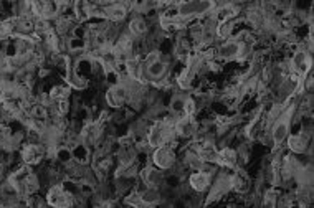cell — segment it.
<instances>
[{
	"label": "cell",
	"mask_w": 314,
	"mask_h": 208,
	"mask_svg": "<svg viewBox=\"0 0 314 208\" xmlns=\"http://www.w3.org/2000/svg\"><path fill=\"white\" fill-rule=\"evenodd\" d=\"M139 195L141 202H142V207L144 208H152L159 205V202H161V193H159V189H148L146 187V190H142V192H137Z\"/></svg>",
	"instance_id": "obj_13"
},
{
	"label": "cell",
	"mask_w": 314,
	"mask_h": 208,
	"mask_svg": "<svg viewBox=\"0 0 314 208\" xmlns=\"http://www.w3.org/2000/svg\"><path fill=\"white\" fill-rule=\"evenodd\" d=\"M288 147L296 154H303L308 147V139L304 134H293L288 136Z\"/></svg>",
	"instance_id": "obj_14"
},
{
	"label": "cell",
	"mask_w": 314,
	"mask_h": 208,
	"mask_svg": "<svg viewBox=\"0 0 314 208\" xmlns=\"http://www.w3.org/2000/svg\"><path fill=\"white\" fill-rule=\"evenodd\" d=\"M175 131H177V134L182 136V137H190L195 132V126H194V122H192V121L185 116V118L181 119L177 124H175Z\"/></svg>",
	"instance_id": "obj_17"
},
{
	"label": "cell",
	"mask_w": 314,
	"mask_h": 208,
	"mask_svg": "<svg viewBox=\"0 0 314 208\" xmlns=\"http://www.w3.org/2000/svg\"><path fill=\"white\" fill-rule=\"evenodd\" d=\"M166 139H167V136H166V127L162 126V124H154V126L149 129L148 142H149L150 147H154V149L161 147V145H164Z\"/></svg>",
	"instance_id": "obj_11"
},
{
	"label": "cell",
	"mask_w": 314,
	"mask_h": 208,
	"mask_svg": "<svg viewBox=\"0 0 314 208\" xmlns=\"http://www.w3.org/2000/svg\"><path fill=\"white\" fill-rule=\"evenodd\" d=\"M290 208H306L303 205V203H299V202H295V203H291Z\"/></svg>",
	"instance_id": "obj_29"
},
{
	"label": "cell",
	"mask_w": 314,
	"mask_h": 208,
	"mask_svg": "<svg viewBox=\"0 0 314 208\" xmlns=\"http://www.w3.org/2000/svg\"><path fill=\"white\" fill-rule=\"evenodd\" d=\"M232 185H233V189L238 190V192H246V190H248V178H246L241 172H237L235 175L232 177Z\"/></svg>",
	"instance_id": "obj_20"
},
{
	"label": "cell",
	"mask_w": 314,
	"mask_h": 208,
	"mask_svg": "<svg viewBox=\"0 0 314 208\" xmlns=\"http://www.w3.org/2000/svg\"><path fill=\"white\" fill-rule=\"evenodd\" d=\"M126 15H128V8L119 3H112L108 8H104V17H108L112 22H121L126 18Z\"/></svg>",
	"instance_id": "obj_15"
},
{
	"label": "cell",
	"mask_w": 314,
	"mask_h": 208,
	"mask_svg": "<svg viewBox=\"0 0 314 208\" xmlns=\"http://www.w3.org/2000/svg\"><path fill=\"white\" fill-rule=\"evenodd\" d=\"M56 104H58V112H60V114H66V112H68V109H70V104H68V101H66V99H61V101H56Z\"/></svg>",
	"instance_id": "obj_28"
},
{
	"label": "cell",
	"mask_w": 314,
	"mask_h": 208,
	"mask_svg": "<svg viewBox=\"0 0 314 208\" xmlns=\"http://www.w3.org/2000/svg\"><path fill=\"white\" fill-rule=\"evenodd\" d=\"M217 162L225 167H233L237 164V154L232 149H223V151L217 152Z\"/></svg>",
	"instance_id": "obj_16"
},
{
	"label": "cell",
	"mask_w": 314,
	"mask_h": 208,
	"mask_svg": "<svg viewBox=\"0 0 314 208\" xmlns=\"http://www.w3.org/2000/svg\"><path fill=\"white\" fill-rule=\"evenodd\" d=\"M215 8L213 2H203V0H195V2H185L177 5V17L182 18H190V17H200L205 14H210Z\"/></svg>",
	"instance_id": "obj_1"
},
{
	"label": "cell",
	"mask_w": 314,
	"mask_h": 208,
	"mask_svg": "<svg viewBox=\"0 0 314 208\" xmlns=\"http://www.w3.org/2000/svg\"><path fill=\"white\" fill-rule=\"evenodd\" d=\"M73 202V195L66 192L61 185L52 187L47 195V203L53 208H70Z\"/></svg>",
	"instance_id": "obj_4"
},
{
	"label": "cell",
	"mask_w": 314,
	"mask_h": 208,
	"mask_svg": "<svg viewBox=\"0 0 314 208\" xmlns=\"http://www.w3.org/2000/svg\"><path fill=\"white\" fill-rule=\"evenodd\" d=\"M32 116L35 121H41V122H43V121L47 119V107H45L43 104H37V106H33V109H32Z\"/></svg>",
	"instance_id": "obj_26"
},
{
	"label": "cell",
	"mask_w": 314,
	"mask_h": 208,
	"mask_svg": "<svg viewBox=\"0 0 314 208\" xmlns=\"http://www.w3.org/2000/svg\"><path fill=\"white\" fill-rule=\"evenodd\" d=\"M2 177H3V165L0 164V180H2Z\"/></svg>",
	"instance_id": "obj_30"
},
{
	"label": "cell",
	"mask_w": 314,
	"mask_h": 208,
	"mask_svg": "<svg viewBox=\"0 0 314 208\" xmlns=\"http://www.w3.org/2000/svg\"><path fill=\"white\" fill-rule=\"evenodd\" d=\"M184 104H185V99L175 98L172 101V104H170V107H172L174 112H184Z\"/></svg>",
	"instance_id": "obj_27"
},
{
	"label": "cell",
	"mask_w": 314,
	"mask_h": 208,
	"mask_svg": "<svg viewBox=\"0 0 314 208\" xmlns=\"http://www.w3.org/2000/svg\"><path fill=\"white\" fill-rule=\"evenodd\" d=\"M152 164L159 170H169L175 164V152L169 145H161L154 149L152 152Z\"/></svg>",
	"instance_id": "obj_3"
},
{
	"label": "cell",
	"mask_w": 314,
	"mask_h": 208,
	"mask_svg": "<svg viewBox=\"0 0 314 208\" xmlns=\"http://www.w3.org/2000/svg\"><path fill=\"white\" fill-rule=\"evenodd\" d=\"M43 157V151L35 144H28L22 149V159L27 165H35L38 164Z\"/></svg>",
	"instance_id": "obj_12"
},
{
	"label": "cell",
	"mask_w": 314,
	"mask_h": 208,
	"mask_svg": "<svg viewBox=\"0 0 314 208\" xmlns=\"http://www.w3.org/2000/svg\"><path fill=\"white\" fill-rule=\"evenodd\" d=\"M142 68H144V74L149 78V80L161 81V80H164V78H166L167 69H169V65H167L164 60H161V58H159V60L152 61V63L144 65Z\"/></svg>",
	"instance_id": "obj_6"
},
{
	"label": "cell",
	"mask_w": 314,
	"mask_h": 208,
	"mask_svg": "<svg viewBox=\"0 0 314 208\" xmlns=\"http://www.w3.org/2000/svg\"><path fill=\"white\" fill-rule=\"evenodd\" d=\"M291 116H293V109L284 112L283 116H279L275 121L273 127H271V140L275 142V145H281L283 142H286L288 136H290Z\"/></svg>",
	"instance_id": "obj_2"
},
{
	"label": "cell",
	"mask_w": 314,
	"mask_h": 208,
	"mask_svg": "<svg viewBox=\"0 0 314 208\" xmlns=\"http://www.w3.org/2000/svg\"><path fill=\"white\" fill-rule=\"evenodd\" d=\"M241 52H243V43L238 40H227L217 50L222 60H235L241 55Z\"/></svg>",
	"instance_id": "obj_5"
},
{
	"label": "cell",
	"mask_w": 314,
	"mask_h": 208,
	"mask_svg": "<svg viewBox=\"0 0 314 208\" xmlns=\"http://www.w3.org/2000/svg\"><path fill=\"white\" fill-rule=\"evenodd\" d=\"M126 98H128V89H126V86H123V85L111 86V88L106 91V103H108V106H111V107H119L121 104L126 101Z\"/></svg>",
	"instance_id": "obj_8"
},
{
	"label": "cell",
	"mask_w": 314,
	"mask_h": 208,
	"mask_svg": "<svg viewBox=\"0 0 314 208\" xmlns=\"http://www.w3.org/2000/svg\"><path fill=\"white\" fill-rule=\"evenodd\" d=\"M233 30V23L232 22H219V27H217V36H220V38H225L228 40L230 33Z\"/></svg>",
	"instance_id": "obj_23"
},
{
	"label": "cell",
	"mask_w": 314,
	"mask_h": 208,
	"mask_svg": "<svg viewBox=\"0 0 314 208\" xmlns=\"http://www.w3.org/2000/svg\"><path fill=\"white\" fill-rule=\"evenodd\" d=\"M188 184L195 192H205L210 187V173L203 172V170H197L188 178Z\"/></svg>",
	"instance_id": "obj_10"
},
{
	"label": "cell",
	"mask_w": 314,
	"mask_h": 208,
	"mask_svg": "<svg viewBox=\"0 0 314 208\" xmlns=\"http://www.w3.org/2000/svg\"><path fill=\"white\" fill-rule=\"evenodd\" d=\"M141 180L148 189H159V185L164 180V175H162V170L156 169L154 165H149L141 170Z\"/></svg>",
	"instance_id": "obj_7"
},
{
	"label": "cell",
	"mask_w": 314,
	"mask_h": 208,
	"mask_svg": "<svg viewBox=\"0 0 314 208\" xmlns=\"http://www.w3.org/2000/svg\"><path fill=\"white\" fill-rule=\"evenodd\" d=\"M291 66L295 68V71L298 74L306 76V73L309 71V68H311V56H309V53H306L304 50L296 52L295 56H293Z\"/></svg>",
	"instance_id": "obj_9"
},
{
	"label": "cell",
	"mask_w": 314,
	"mask_h": 208,
	"mask_svg": "<svg viewBox=\"0 0 314 208\" xmlns=\"http://www.w3.org/2000/svg\"><path fill=\"white\" fill-rule=\"evenodd\" d=\"M55 157H56V160L61 162V164H68V162L73 160V156H71V149L70 147H65V145L56 149Z\"/></svg>",
	"instance_id": "obj_22"
},
{
	"label": "cell",
	"mask_w": 314,
	"mask_h": 208,
	"mask_svg": "<svg viewBox=\"0 0 314 208\" xmlns=\"http://www.w3.org/2000/svg\"><path fill=\"white\" fill-rule=\"evenodd\" d=\"M86 47H88V41L85 38H74V36H71L68 40V50L71 53L83 52V50H86Z\"/></svg>",
	"instance_id": "obj_21"
},
{
	"label": "cell",
	"mask_w": 314,
	"mask_h": 208,
	"mask_svg": "<svg viewBox=\"0 0 314 208\" xmlns=\"http://www.w3.org/2000/svg\"><path fill=\"white\" fill-rule=\"evenodd\" d=\"M68 88H65V86H55V88L52 89V93H50V96H52L53 101H61V99H66L68 96Z\"/></svg>",
	"instance_id": "obj_25"
},
{
	"label": "cell",
	"mask_w": 314,
	"mask_h": 208,
	"mask_svg": "<svg viewBox=\"0 0 314 208\" xmlns=\"http://www.w3.org/2000/svg\"><path fill=\"white\" fill-rule=\"evenodd\" d=\"M261 208H278V198H276L275 190H270V192L265 193L261 202Z\"/></svg>",
	"instance_id": "obj_24"
},
{
	"label": "cell",
	"mask_w": 314,
	"mask_h": 208,
	"mask_svg": "<svg viewBox=\"0 0 314 208\" xmlns=\"http://www.w3.org/2000/svg\"><path fill=\"white\" fill-rule=\"evenodd\" d=\"M129 32H131L132 36H142V35H146V32H148V23H146L144 18H141V17H136V18H132L131 22H129Z\"/></svg>",
	"instance_id": "obj_18"
},
{
	"label": "cell",
	"mask_w": 314,
	"mask_h": 208,
	"mask_svg": "<svg viewBox=\"0 0 314 208\" xmlns=\"http://www.w3.org/2000/svg\"><path fill=\"white\" fill-rule=\"evenodd\" d=\"M71 156L73 159L78 162V164H86L90 160V149L86 147L85 144H76L73 149H71Z\"/></svg>",
	"instance_id": "obj_19"
}]
</instances>
